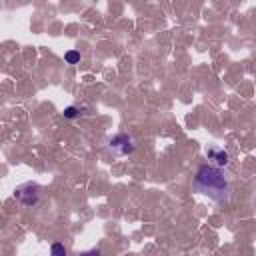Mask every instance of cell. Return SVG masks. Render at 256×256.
<instances>
[{"instance_id": "obj_4", "label": "cell", "mask_w": 256, "mask_h": 256, "mask_svg": "<svg viewBox=\"0 0 256 256\" xmlns=\"http://www.w3.org/2000/svg\"><path fill=\"white\" fill-rule=\"evenodd\" d=\"M206 156H208V160H212L218 168L226 166V164H228V160H230L228 152H226L224 148H218V146H210V148L206 150Z\"/></svg>"}, {"instance_id": "obj_2", "label": "cell", "mask_w": 256, "mask_h": 256, "mask_svg": "<svg viewBox=\"0 0 256 256\" xmlns=\"http://www.w3.org/2000/svg\"><path fill=\"white\" fill-rule=\"evenodd\" d=\"M14 198L22 204V206H36L40 200H42V188L36 184V182H24L20 186H16L14 190Z\"/></svg>"}, {"instance_id": "obj_7", "label": "cell", "mask_w": 256, "mask_h": 256, "mask_svg": "<svg viewBox=\"0 0 256 256\" xmlns=\"http://www.w3.org/2000/svg\"><path fill=\"white\" fill-rule=\"evenodd\" d=\"M76 116H80V108H78V106H68V108H64V118H76Z\"/></svg>"}, {"instance_id": "obj_1", "label": "cell", "mask_w": 256, "mask_h": 256, "mask_svg": "<svg viewBox=\"0 0 256 256\" xmlns=\"http://www.w3.org/2000/svg\"><path fill=\"white\" fill-rule=\"evenodd\" d=\"M194 192L206 194L214 202H226L230 198V180L224 174L222 168L204 164L196 170L194 182H192Z\"/></svg>"}, {"instance_id": "obj_3", "label": "cell", "mask_w": 256, "mask_h": 256, "mask_svg": "<svg viewBox=\"0 0 256 256\" xmlns=\"http://www.w3.org/2000/svg\"><path fill=\"white\" fill-rule=\"evenodd\" d=\"M108 148L116 154V156H126V154H130V152H134V140L128 136V134H124V132H120V134H114L110 140H108Z\"/></svg>"}, {"instance_id": "obj_6", "label": "cell", "mask_w": 256, "mask_h": 256, "mask_svg": "<svg viewBox=\"0 0 256 256\" xmlns=\"http://www.w3.org/2000/svg\"><path fill=\"white\" fill-rule=\"evenodd\" d=\"M64 60H66L68 64H78V62H80V52H78V50H68V52L64 54Z\"/></svg>"}, {"instance_id": "obj_5", "label": "cell", "mask_w": 256, "mask_h": 256, "mask_svg": "<svg viewBox=\"0 0 256 256\" xmlns=\"http://www.w3.org/2000/svg\"><path fill=\"white\" fill-rule=\"evenodd\" d=\"M50 256H66V248L62 242H54L50 246Z\"/></svg>"}, {"instance_id": "obj_8", "label": "cell", "mask_w": 256, "mask_h": 256, "mask_svg": "<svg viewBox=\"0 0 256 256\" xmlns=\"http://www.w3.org/2000/svg\"><path fill=\"white\" fill-rule=\"evenodd\" d=\"M100 248H92V250H86V252H80L78 256H100Z\"/></svg>"}]
</instances>
